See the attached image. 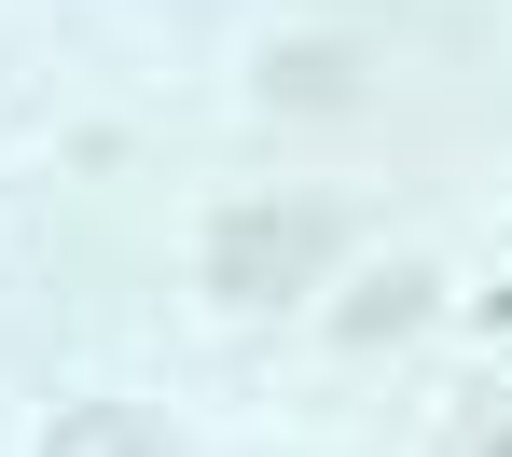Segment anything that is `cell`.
Segmentation results:
<instances>
[{
	"instance_id": "cell-1",
	"label": "cell",
	"mask_w": 512,
	"mask_h": 457,
	"mask_svg": "<svg viewBox=\"0 0 512 457\" xmlns=\"http://www.w3.org/2000/svg\"><path fill=\"white\" fill-rule=\"evenodd\" d=\"M333 264V208L319 194H263V208H222L208 222V291L222 305H277Z\"/></svg>"
},
{
	"instance_id": "cell-2",
	"label": "cell",
	"mask_w": 512,
	"mask_h": 457,
	"mask_svg": "<svg viewBox=\"0 0 512 457\" xmlns=\"http://www.w3.org/2000/svg\"><path fill=\"white\" fill-rule=\"evenodd\" d=\"M429 305H443V277H429V264H374L360 291H346V347H402Z\"/></svg>"
},
{
	"instance_id": "cell-3",
	"label": "cell",
	"mask_w": 512,
	"mask_h": 457,
	"mask_svg": "<svg viewBox=\"0 0 512 457\" xmlns=\"http://www.w3.org/2000/svg\"><path fill=\"white\" fill-rule=\"evenodd\" d=\"M42 457H167V430H153L139 402H70V416L42 430Z\"/></svg>"
},
{
	"instance_id": "cell-4",
	"label": "cell",
	"mask_w": 512,
	"mask_h": 457,
	"mask_svg": "<svg viewBox=\"0 0 512 457\" xmlns=\"http://www.w3.org/2000/svg\"><path fill=\"white\" fill-rule=\"evenodd\" d=\"M457 457H512V388H485V402L457 416Z\"/></svg>"
},
{
	"instance_id": "cell-5",
	"label": "cell",
	"mask_w": 512,
	"mask_h": 457,
	"mask_svg": "<svg viewBox=\"0 0 512 457\" xmlns=\"http://www.w3.org/2000/svg\"><path fill=\"white\" fill-rule=\"evenodd\" d=\"M485 319H499V333H512V291H499V305H485Z\"/></svg>"
}]
</instances>
